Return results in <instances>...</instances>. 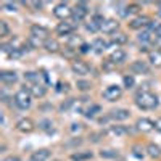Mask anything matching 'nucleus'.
<instances>
[{"mask_svg": "<svg viewBox=\"0 0 161 161\" xmlns=\"http://www.w3.org/2000/svg\"><path fill=\"white\" fill-rule=\"evenodd\" d=\"M135 105L140 110H153L158 107V97L151 92H139L135 97Z\"/></svg>", "mask_w": 161, "mask_h": 161, "instance_id": "nucleus-1", "label": "nucleus"}, {"mask_svg": "<svg viewBox=\"0 0 161 161\" xmlns=\"http://www.w3.org/2000/svg\"><path fill=\"white\" fill-rule=\"evenodd\" d=\"M32 95L29 90H26V89H19L18 92L15 94V97H13V100H15V105L19 108V110H27L31 107V103H32Z\"/></svg>", "mask_w": 161, "mask_h": 161, "instance_id": "nucleus-2", "label": "nucleus"}, {"mask_svg": "<svg viewBox=\"0 0 161 161\" xmlns=\"http://www.w3.org/2000/svg\"><path fill=\"white\" fill-rule=\"evenodd\" d=\"M87 13H89L87 2H78V3H76V6L73 8V13H71L73 23H81V21L87 16Z\"/></svg>", "mask_w": 161, "mask_h": 161, "instance_id": "nucleus-3", "label": "nucleus"}, {"mask_svg": "<svg viewBox=\"0 0 161 161\" xmlns=\"http://www.w3.org/2000/svg\"><path fill=\"white\" fill-rule=\"evenodd\" d=\"M121 95H123V89L119 86H115V84H113V86H108L107 89L103 90V99L108 100V102L119 100Z\"/></svg>", "mask_w": 161, "mask_h": 161, "instance_id": "nucleus-4", "label": "nucleus"}, {"mask_svg": "<svg viewBox=\"0 0 161 161\" xmlns=\"http://www.w3.org/2000/svg\"><path fill=\"white\" fill-rule=\"evenodd\" d=\"M153 23H151V19H150V16H137V18H134L129 23V27L131 29H142V27H150Z\"/></svg>", "mask_w": 161, "mask_h": 161, "instance_id": "nucleus-5", "label": "nucleus"}, {"mask_svg": "<svg viewBox=\"0 0 161 161\" xmlns=\"http://www.w3.org/2000/svg\"><path fill=\"white\" fill-rule=\"evenodd\" d=\"M71 69L74 74H79V76H86L90 73V66L86 61H81V60H74L71 63Z\"/></svg>", "mask_w": 161, "mask_h": 161, "instance_id": "nucleus-6", "label": "nucleus"}, {"mask_svg": "<svg viewBox=\"0 0 161 161\" xmlns=\"http://www.w3.org/2000/svg\"><path fill=\"white\" fill-rule=\"evenodd\" d=\"M34 127H36V126H34L32 119H29V118H23V119H19L16 123V131L23 132V134H29V132L34 131Z\"/></svg>", "mask_w": 161, "mask_h": 161, "instance_id": "nucleus-7", "label": "nucleus"}, {"mask_svg": "<svg viewBox=\"0 0 161 161\" xmlns=\"http://www.w3.org/2000/svg\"><path fill=\"white\" fill-rule=\"evenodd\" d=\"M71 13H73V10L68 6V3H58L57 6L53 8V15L57 16V18H60V19H65V18H68V16H71Z\"/></svg>", "mask_w": 161, "mask_h": 161, "instance_id": "nucleus-8", "label": "nucleus"}, {"mask_svg": "<svg viewBox=\"0 0 161 161\" xmlns=\"http://www.w3.org/2000/svg\"><path fill=\"white\" fill-rule=\"evenodd\" d=\"M105 23V19L102 15H95L92 19H90V23L86 24V29L89 32H97V31H102V26Z\"/></svg>", "mask_w": 161, "mask_h": 161, "instance_id": "nucleus-9", "label": "nucleus"}, {"mask_svg": "<svg viewBox=\"0 0 161 161\" xmlns=\"http://www.w3.org/2000/svg\"><path fill=\"white\" fill-rule=\"evenodd\" d=\"M24 79L27 82H31V86H36V84H42V79L47 81V74H45V71L40 73V74L36 73V71H27L24 74Z\"/></svg>", "mask_w": 161, "mask_h": 161, "instance_id": "nucleus-10", "label": "nucleus"}, {"mask_svg": "<svg viewBox=\"0 0 161 161\" xmlns=\"http://www.w3.org/2000/svg\"><path fill=\"white\" fill-rule=\"evenodd\" d=\"M108 116L115 121H124L131 116V111L126 110V108H116V110H111Z\"/></svg>", "mask_w": 161, "mask_h": 161, "instance_id": "nucleus-11", "label": "nucleus"}, {"mask_svg": "<svg viewBox=\"0 0 161 161\" xmlns=\"http://www.w3.org/2000/svg\"><path fill=\"white\" fill-rule=\"evenodd\" d=\"M131 71L135 73V74H147L150 71V68H148V65H147L145 61L137 60V61H132L131 63Z\"/></svg>", "mask_w": 161, "mask_h": 161, "instance_id": "nucleus-12", "label": "nucleus"}, {"mask_svg": "<svg viewBox=\"0 0 161 161\" xmlns=\"http://www.w3.org/2000/svg\"><path fill=\"white\" fill-rule=\"evenodd\" d=\"M131 129H127L126 126H110L107 134L113 135V137H124L126 134H129Z\"/></svg>", "mask_w": 161, "mask_h": 161, "instance_id": "nucleus-13", "label": "nucleus"}, {"mask_svg": "<svg viewBox=\"0 0 161 161\" xmlns=\"http://www.w3.org/2000/svg\"><path fill=\"white\" fill-rule=\"evenodd\" d=\"M74 29H76L74 23H66V21H63V23H58V26H57V34L58 36H68V34H71Z\"/></svg>", "mask_w": 161, "mask_h": 161, "instance_id": "nucleus-14", "label": "nucleus"}, {"mask_svg": "<svg viewBox=\"0 0 161 161\" xmlns=\"http://www.w3.org/2000/svg\"><path fill=\"white\" fill-rule=\"evenodd\" d=\"M135 126H137V129L142 131V132H150V131L155 129V123L151 119H148V118H140Z\"/></svg>", "mask_w": 161, "mask_h": 161, "instance_id": "nucleus-15", "label": "nucleus"}, {"mask_svg": "<svg viewBox=\"0 0 161 161\" xmlns=\"http://www.w3.org/2000/svg\"><path fill=\"white\" fill-rule=\"evenodd\" d=\"M118 27H119V23H118L116 19H105V23L102 26V32L105 34H113L118 31Z\"/></svg>", "mask_w": 161, "mask_h": 161, "instance_id": "nucleus-16", "label": "nucleus"}, {"mask_svg": "<svg viewBox=\"0 0 161 161\" xmlns=\"http://www.w3.org/2000/svg\"><path fill=\"white\" fill-rule=\"evenodd\" d=\"M48 158H50V150L48 148H40V150L32 153L29 161H47Z\"/></svg>", "mask_w": 161, "mask_h": 161, "instance_id": "nucleus-17", "label": "nucleus"}, {"mask_svg": "<svg viewBox=\"0 0 161 161\" xmlns=\"http://www.w3.org/2000/svg\"><path fill=\"white\" fill-rule=\"evenodd\" d=\"M31 36H34V37H39V39H45V40H47L48 29H47V27H44V26L34 24V26H31Z\"/></svg>", "mask_w": 161, "mask_h": 161, "instance_id": "nucleus-18", "label": "nucleus"}, {"mask_svg": "<svg viewBox=\"0 0 161 161\" xmlns=\"http://www.w3.org/2000/svg\"><path fill=\"white\" fill-rule=\"evenodd\" d=\"M0 81L3 84H15L18 81V74L15 71H2L0 73Z\"/></svg>", "mask_w": 161, "mask_h": 161, "instance_id": "nucleus-19", "label": "nucleus"}, {"mask_svg": "<svg viewBox=\"0 0 161 161\" xmlns=\"http://www.w3.org/2000/svg\"><path fill=\"white\" fill-rule=\"evenodd\" d=\"M29 92L32 97H37V99H42L45 94H47V87L44 84H36V86H31L29 87Z\"/></svg>", "mask_w": 161, "mask_h": 161, "instance_id": "nucleus-20", "label": "nucleus"}, {"mask_svg": "<svg viewBox=\"0 0 161 161\" xmlns=\"http://www.w3.org/2000/svg\"><path fill=\"white\" fill-rule=\"evenodd\" d=\"M126 57H127V55H126L124 50H121V48H116V50L110 55V60L113 61L115 65H119V63H123L126 60Z\"/></svg>", "mask_w": 161, "mask_h": 161, "instance_id": "nucleus-21", "label": "nucleus"}, {"mask_svg": "<svg viewBox=\"0 0 161 161\" xmlns=\"http://www.w3.org/2000/svg\"><path fill=\"white\" fill-rule=\"evenodd\" d=\"M148 60L155 68H161V50H153L148 53Z\"/></svg>", "mask_w": 161, "mask_h": 161, "instance_id": "nucleus-22", "label": "nucleus"}, {"mask_svg": "<svg viewBox=\"0 0 161 161\" xmlns=\"http://www.w3.org/2000/svg\"><path fill=\"white\" fill-rule=\"evenodd\" d=\"M44 47H45L47 52H52V53H55V52L60 50V44H58L57 39H47L44 42Z\"/></svg>", "mask_w": 161, "mask_h": 161, "instance_id": "nucleus-23", "label": "nucleus"}, {"mask_svg": "<svg viewBox=\"0 0 161 161\" xmlns=\"http://www.w3.org/2000/svg\"><path fill=\"white\" fill-rule=\"evenodd\" d=\"M107 47H108V42H107V40H103V39H100V37H99V39H95V40L92 42V48H94V52H95V53H102Z\"/></svg>", "mask_w": 161, "mask_h": 161, "instance_id": "nucleus-24", "label": "nucleus"}, {"mask_svg": "<svg viewBox=\"0 0 161 161\" xmlns=\"http://www.w3.org/2000/svg\"><path fill=\"white\" fill-rule=\"evenodd\" d=\"M94 156L92 151H78V153H73L71 155V159L73 161H86V159H90Z\"/></svg>", "mask_w": 161, "mask_h": 161, "instance_id": "nucleus-25", "label": "nucleus"}, {"mask_svg": "<svg viewBox=\"0 0 161 161\" xmlns=\"http://www.w3.org/2000/svg\"><path fill=\"white\" fill-rule=\"evenodd\" d=\"M147 153H148V156L151 158H159L161 156V148L156 145V143H148V147H147Z\"/></svg>", "mask_w": 161, "mask_h": 161, "instance_id": "nucleus-26", "label": "nucleus"}, {"mask_svg": "<svg viewBox=\"0 0 161 161\" xmlns=\"http://www.w3.org/2000/svg\"><path fill=\"white\" fill-rule=\"evenodd\" d=\"M100 111H102L100 105H90V107L86 110V113H84V115H86V118H94L97 113H100Z\"/></svg>", "mask_w": 161, "mask_h": 161, "instance_id": "nucleus-27", "label": "nucleus"}, {"mask_svg": "<svg viewBox=\"0 0 161 161\" xmlns=\"http://www.w3.org/2000/svg\"><path fill=\"white\" fill-rule=\"evenodd\" d=\"M127 42V36L123 32L116 34V36H113V39H111V44H116V45H121V44H126Z\"/></svg>", "mask_w": 161, "mask_h": 161, "instance_id": "nucleus-28", "label": "nucleus"}, {"mask_svg": "<svg viewBox=\"0 0 161 161\" xmlns=\"http://www.w3.org/2000/svg\"><path fill=\"white\" fill-rule=\"evenodd\" d=\"M39 129L45 131V132H52V131H53V123H52L50 119H42V121L39 123Z\"/></svg>", "mask_w": 161, "mask_h": 161, "instance_id": "nucleus-29", "label": "nucleus"}, {"mask_svg": "<svg viewBox=\"0 0 161 161\" xmlns=\"http://www.w3.org/2000/svg\"><path fill=\"white\" fill-rule=\"evenodd\" d=\"M74 103H76V99H68V100H65V102L60 105V111H61V113H65V111H68Z\"/></svg>", "mask_w": 161, "mask_h": 161, "instance_id": "nucleus-30", "label": "nucleus"}, {"mask_svg": "<svg viewBox=\"0 0 161 161\" xmlns=\"http://www.w3.org/2000/svg\"><path fill=\"white\" fill-rule=\"evenodd\" d=\"M118 155H119V153H118L116 150H102V151H100V156H102V158H107V159L118 158Z\"/></svg>", "mask_w": 161, "mask_h": 161, "instance_id": "nucleus-31", "label": "nucleus"}, {"mask_svg": "<svg viewBox=\"0 0 161 161\" xmlns=\"http://www.w3.org/2000/svg\"><path fill=\"white\" fill-rule=\"evenodd\" d=\"M10 34V27L6 21H0V37H6Z\"/></svg>", "mask_w": 161, "mask_h": 161, "instance_id": "nucleus-32", "label": "nucleus"}, {"mask_svg": "<svg viewBox=\"0 0 161 161\" xmlns=\"http://www.w3.org/2000/svg\"><path fill=\"white\" fill-rule=\"evenodd\" d=\"M23 53H24V48H13V50L8 53V57L11 60H16V58H21L23 57Z\"/></svg>", "mask_w": 161, "mask_h": 161, "instance_id": "nucleus-33", "label": "nucleus"}, {"mask_svg": "<svg viewBox=\"0 0 161 161\" xmlns=\"http://www.w3.org/2000/svg\"><path fill=\"white\" fill-rule=\"evenodd\" d=\"M27 44H29V47H31V48H37L39 45H42V39L31 36L29 39H27Z\"/></svg>", "mask_w": 161, "mask_h": 161, "instance_id": "nucleus-34", "label": "nucleus"}, {"mask_svg": "<svg viewBox=\"0 0 161 161\" xmlns=\"http://www.w3.org/2000/svg\"><path fill=\"white\" fill-rule=\"evenodd\" d=\"M132 155H134L135 158H139V159H142V158L145 156V153H143V150H142V147L134 145V147H132Z\"/></svg>", "mask_w": 161, "mask_h": 161, "instance_id": "nucleus-35", "label": "nucleus"}, {"mask_svg": "<svg viewBox=\"0 0 161 161\" xmlns=\"http://www.w3.org/2000/svg\"><path fill=\"white\" fill-rule=\"evenodd\" d=\"M76 86H78L79 90H84V92H86V90H90V87H92L89 81H78V82H76Z\"/></svg>", "mask_w": 161, "mask_h": 161, "instance_id": "nucleus-36", "label": "nucleus"}, {"mask_svg": "<svg viewBox=\"0 0 161 161\" xmlns=\"http://www.w3.org/2000/svg\"><path fill=\"white\" fill-rule=\"evenodd\" d=\"M124 86L127 87V89H132L134 87V84H135V81H134V78H132V76H124Z\"/></svg>", "mask_w": 161, "mask_h": 161, "instance_id": "nucleus-37", "label": "nucleus"}, {"mask_svg": "<svg viewBox=\"0 0 161 161\" xmlns=\"http://www.w3.org/2000/svg\"><path fill=\"white\" fill-rule=\"evenodd\" d=\"M115 68H116V65H115V63L111 61L110 58H108L107 61H103V69H105V71H113Z\"/></svg>", "mask_w": 161, "mask_h": 161, "instance_id": "nucleus-38", "label": "nucleus"}, {"mask_svg": "<svg viewBox=\"0 0 161 161\" xmlns=\"http://www.w3.org/2000/svg\"><path fill=\"white\" fill-rule=\"evenodd\" d=\"M139 10H140V6H139L137 3H129L127 5V13L129 15H134V13H137Z\"/></svg>", "mask_w": 161, "mask_h": 161, "instance_id": "nucleus-39", "label": "nucleus"}, {"mask_svg": "<svg viewBox=\"0 0 161 161\" xmlns=\"http://www.w3.org/2000/svg\"><path fill=\"white\" fill-rule=\"evenodd\" d=\"M74 53H76V50H74L73 47H69V45H68V47L65 48V52H63V55H65V57H68V58H71Z\"/></svg>", "mask_w": 161, "mask_h": 161, "instance_id": "nucleus-40", "label": "nucleus"}, {"mask_svg": "<svg viewBox=\"0 0 161 161\" xmlns=\"http://www.w3.org/2000/svg\"><path fill=\"white\" fill-rule=\"evenodd\" d=\"M3 8H6L8 11H16V3H13V2H5V3H3Z\"/></svg>", "mask_w": 161, "mask_h": 161, "instance_id": "nucleus-41", "label": "nucleus"}, {"mask_svg": "<svg viewBox=\"0 0 161 161\" xmlns=\"http://www.w3.org/2000/svg\"><path fill=\"white\" fill-rule=\"evenodd\" d=\"M81 143H82V139H81V137H78V139H74V140L68 142V143H66V147H79Z\"/></svg>", "mask_w": 161, "mask_h": 161, "instance_id": "nucleus-42", "label": "nucleus"}, {"mask_svg": "<svg viewBox=\"0 0 161 161\" xmlns=\"http://www.w3.org/2000/svg\"><path fill=\"white\" fill-rule=\"evenodd\" d=\"M31 6H34L36 10H40L42 6H44V2H37V0H32V2H29Z\"/></svg>", "mask_w": 161, "mask_h": 161, "instance_id": "nucleus-43", "label": "nucleus"}, {"mask_svg": "<svg viewBox=\"0 0 161 161\" xmlns=\"http://www.w3.org/2000/svg\"><path fill=\"white\" fill-rule=\"evenodd\" d=\"M90 50V45L89 44H81V47H79V52L81 53H87Z\"/></svg>", "mask_w": 161, "mask_h": 161, "instance_id": "nucleus-44", "label": "nucleus"}, {"mask_svg": "<svg viewBox=\"0 0 161 161\" xmlns=\"http://www.w3.org/2000/svg\"><path fill=\"white\" fill-rule=\"evenodd\" d=\"M81 129H82V126L79 123H73L71 124V132H79Z\"/></svg>", "mask_w": 161, "mask_h": 161, "instance_id": "nucleus-45", "label": "nucleus"}, {"mask_svg": "<svg viewBox=\"0 0 161 161\" xmlns=\"http://www.w3.org/2000/svg\"><path fill=\"white\" fill-rule=\"evenodd\" d=\"M2 161H21V159H19V156H16V155H10V156L3 158Z\"/></svg>", "mask_w": 161, "mask_h": 161, "instance_id": "nucleus-46", "label": "nucleus"}, {"mask_svg": "<svg viewBox=\"0 0 161 161\" xmlns=\"http://www.w3.org/2000/svg\"><path fill=\"white\" fill-rule=\"evenodd\" d=\"M155 129H156L158 132H161V118L155 121Z\"/></svg>", "mask_w": 161, "mask_h": 161, "instance_id": "nucleus-47", "label": "nucleus"}, {"mask_svg": "<svg viewBox=\"0 0 161 161\" xmlns=\"http://www.w3.org/2000/svg\"><path fill=\"white\" fill-rule=\"evenodd\" d=\"M153 44H155L156 47H161V37H155V40H153Z\"/></svg>", "mask_w": 161, "mask_h": 161, "instance_id": "nucleus-48", "label": "nucleus"}, {"mask_svg": "<svg viewBox=\"0 0 161 161\" xmlns=\"http://www.w3.org/2000/svg\"><path fill=\"white\" fill-rule=\"evenodd\" d=\"M119 161H123V159H119Z\"/></svg>", "mask_w": 161, "mask_h": 161, "instance_id": "nucleus-49", "label": "nucleus"}]
</instances>
